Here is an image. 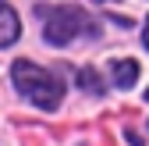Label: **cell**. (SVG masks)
Returning <instances> with one entry per match:
<instances>
[{
  "instance_id": "1",
  "label": "cell",
  "mask_w": 149,
  "mask_h": 146,
  "mask_svg": "<svg viewBox=\"0 0 149 146\" xmlns=\"http://www.w3.org/2000/svg\"><path fill=\"white\" fill-rule=\"evenodd\" d=\"M14 86L18 93L29 96L32 103L46 107V111H53V107L61 103L64 96V79L57 75V71H46V68H36L32 61H14Z\"/></svg>"
},
{
  "instance_id": "2",
  "label": "cell",
  "mask_w": 149,
  "mask_h": 146,
  "mask_svg": "<svg viewBox=\"0 0 149 146\" xmlns=\"http://www.w3.org/2000/svg\"><path fill=\"white\" fill-rule=\"evenodd\" d=\"M39 14H43V32L53 46L71 43L74 36H96L100 32V25L82 7H50V11H39Z\"/></svg>"
},
{
  "instance_id": "3",
  "label": "cell",
  "mask_w": 149,
  "mask_h": 146,
  "mask_svg": "<svg viewBox=\"0 0 149 146\" xmlns=\"http://www.w3.org/2000/svg\"><path fill=\"white\" fill-rule=\"evenodd\" d=\"M18 36H22V22H18L14 7L0 0V46H11Z\"/></svg>"
},
{
  "instance_id": "4",
  "label": "cell",
  "mask_w": 149,
  "mask_h": 146,
  "mask_svg": "<svg viewBox=\"0 0 149 146\" xmlns=\"http://www.w3.org/2000/svg\"><path fill=\"white\" fill-rule=\"evenodd\" d=\"M110 75H114L117 89H132L139 82V61H114L110 64Z\"/></svg>"
},
{
  "instance_id": "5",
  "label": "cell",
  "mask_w": 149,
  "mask_h": 146,
  "mask_svg": "<svg viewBox=\"0 0 149 146\" xmlns=\"http://www.w3.org/2000/svg\"><path fill=\"white\" fill-rule=\"evenodd\" d=\"M78 86L89 89V93H96V96H103V79H100L92 68H82V71H78Z\"/></svg>"
},
{
  "instance_id": "6",
  "label": "cell",
  "mask_w": 149,
  "mask_h": 146,
  "mask_svg": "<svg viewBox=\"0 0 149 146\" xmlns=\"http://www.w3.org/2000/svg\"><path fill=\"white\" fill-rule=\"evenodd\" d=\"M146 46H149V22H146Z\"/></svg>"
},
{
  "instance_id": "7",
  "label": "cell",
  "mask_w": 149,
  "mask_h": 146,
  "mask_svg": "<svg viewBox=\"0 0 149 146\" xmlns=\"http://www.w3.org/2000/svg\"><path fill=\"white\" fill-rule=\"evenodd\" d=\"M96 4H114V0H96Z\"/></svg>"
},
{
  "instance_id": "8",
  "label": "cell",
  "mask_w": 149,
  "mask_h": 146,
  "mask_svg": "<svg viewBox=\"0 0 149 146\" xmlns=\"http://www.w3.org/2000/svg\"><path fill=\"white\" fill-rule=\"evenodd\" d=\"M146 100H149V89H146Z\"/></svg>"
}]
</instances>
